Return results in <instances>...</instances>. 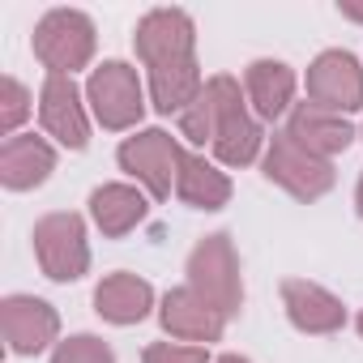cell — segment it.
<instances>
[{
  "instance_id": "25",
  "label": "cell",
  "mask_w": 363,
  "mask_h": 363,
  "mask_svg": "<svg viewBox=\"0 0 363 363\" xmlns=\"http://www.w3.org/2000/svg\"><path fill=\"white\" fill-rule=\"evenodd\" d=\"M214 363H252V359H244V354H218Z\"/></svg>"
},
{
  "instance_id": "14",
  "label": "cell",
  "mask_w": 363,
  "mask_h": 363,
  "mask_svg": "<svg viewBox=\"0 0 363 363\" xmlns=\"http://www.w3.org/2000/svg\"><path fill=\"white\" fill-rule=\"evenodd\" d=\"M56 171V145L35 133H18L0 141V184L9 193L43 189Z\"/></svg>"
},
{
  "instance_id": "9",
  "label": "cell",
  "mask_w": 363,
  "mask_h": 363,
  "mask_svg": "<svg viewBox=\"0 0 363 363\" xmlns=\"http://www.w3.org/2000/svg\"><path fill=\"white\" fill-rule=\"evenodd\" d=\"M308 103L333 116H354L363 111V65L354 60V52L329 48L308 65Z\"/></svg>"
},
{
  "instance_id": "8",
  "label": "cell",
  "mask_w": 363,
  "mask_h": 363,
  "mask_svg": "<svg viewBox=\"0 0 363 363\" xmlns=\"http://www.w3.org/2000/svg\"><path fill=\"white\" fill-rule=\"evenodd\" d=\"M179 158H184V145H179L167 128H141V133L124 137L120 150H116L120 171H128L154 201H167L175 193Z\"/></svg>"
},
{
  "instance_id": "2",
  "label": "cell",
  "mask_w": 363,
  "mask_h": 363,
  "mask_svg": "<svg viewBox=\"0 0 363 363\" xmlns=\"http://www.w3.org/2000/svg\"><path fill=\"white\" fill-rule=\"evenodd\" d=\"M179 137H189L193 145H210L223 167H252L265 158V128L248 107V94L231 73L206 77L201 94L189 103V111L179 116Z\"/></svg>"
},
{
  "instance_id": "7",
  "label": "cell",
  "mask_w": 363,
  "mask_h": 363,
  "mask_svg": "<svg viewBox=\"0 0 363 363\" xmlns=\"http://www.w3.org/2000/svg\"><path fill=\"white\" fill-rule=\"evenodd\" d=\"M261 171H265V179L269 184H278V189H286L295 201H320L333 184H337V171H333V162L329 158H316V154H308L286 128L282 133H274L269 137V145H265V158H261Z\"/></svg>"
},
{
  "instance_id": "27",
  "label": "cell",
  "mask_w": 363,
  "mask_h": 363,
  "mask_svg": "<svg viewBox=\"0 0 363 363\" xmlns=\"http://www.w3.org/2000/svg\"><path fill=\"white\" fill-rule=\"evenodd\" d=\"M359 137H363V128H359Z\"/></svg>"
},
{
  "instance_id": "15",
  "label": "cell",
  "mask_w": 363,
  "mask_h": 363,
  "mask_svg": "<svg viewBox=\"0 0 363 363\" xmlns=\"http://www.w3.org/2000/svg\"><path fill=\"white\" fill-rule=\"evenodd\" d=\"M295 90H299V77L286 60H252L244 69V94H248V107L257 120H278L286 111H295Z\"/></svg>"
},
{
  "instance_id": "5",
  "label": "cell",
  "mask_w": 363,
  "mask_h": 363,
  "mask_svg": "<svg viewBox=\"0 0 363 363\" xmlns=\"http://www.w3.org/2000/svg\"><path fill=\"white\" fill-rule=\"evenodd\" d=\"M86 103L107 133H128L145 116V86L128 60H103L86 77Z\"/></svg>"
},
{
  "instance_id": "26",
  "label": "cell",
  "mask_w": 363,
  "mask_h": 363,
  "mask_svg": "<svg viewBox=\"0 0 363 363\" xmlns=\"http://www.w3.org/2000/svg\"><path fill=\"white\" fill-rule=\"evenodd\" d=\"M354 329H359V337H363V312H359V316H354Z\"/></svg>"
},
{
  "instance_id": "10",
  "label": "cell",
  "mask_w": 363,
  "mask_h": 363,
  "mask_svg": "<svg viewBox=\"0 0 363 363\" xmlns=\"http://www.w3.org/2000/svg\"><path fill=\"white\" fill-rule=\"evenodd\" d=\"M0 329H5V346L22 359H35V354L60 346V312L39 295L0 299Z\"/></svg>"
},
{
  "instance_id": "6",
  "label": "cell",
  "mask_w": 363,
  "mask_h": 363,
  "mask_svg": "<svg viewBox=\"0 0 363 363\" xmlns=\"http://www.w3.org/2000/svg\"><path fill=\"white\" fill-rule=\"evenodd\" d=\"M35 240V261L43 278L52 282H77L90 274V240H86V218L73 210L43 214L30 231Z\"/></svg>"
},
{
  "instance_id": "4",
  "label": "cell",
  "mask_w": 363,
  "mask_h": 363,
  "mask_svg": "<svg viewBox=\"0 0 363 363\" xmlns=\"http://www.w3.org/2000/svg\"><path fill=\"white\" fill-rule=\"evenodd\" d=\"M35 60L48 69V77H73L77 69H86L94 60V48H99V35H94V22L90 13L82 9H48L35 26Z\"/></svg>"
},
{
  "instance_id": "1",
  "label": "cell",
  "mask_w": 363,
  "mask_h": 363,
  "mask_svg": "<svg viewBox=\"0 0 363 363\" xmlns=\"http://www.w3.org/2000/svg\"><path fill=\"white\" fill-rule=\"evenodd\" d=\"M133 48L145 65L154 111L179 120L206 86L197 65V22L184 9H150L133 30Z\"/></svg>"
},
{
  "instance_id": "22",
  "label": "cell",
  "mask_w": 363,
  "mask_h": 363,
  "mask_svg": "<svg viewBox=\"0 0 363 363\" xmlns=\"http://www.w3.org/2000/svg\"><path fill=\"white\" fill-rule=\"evenodd\" d=\"M141 363H214L210 346H189V342H150L141 350Z\"/></svg>"
},
{
  "instance_id": "24",
  "label": "cell",
  "mask_w": 363,
  "mask_h": 363,
  "mask_svg": "<svg viewBox=\"0 0 363 363\" xmlns=\"http://www.w3.org/2000/svg\"><path fill=\"white\" fill-rule=\"evenodd\" d=\"M354 214L363 218V171H359V184H354Z\"/></svg>"
},
{
  "instance_id": "12",
  "label": "cell",
  "mask_w": 363,
  "mask_h": 363,
  "mask_svg": "<svg viewBox=\"0 0 363 363\" xmlns=\"http://www.w3.org/2000/svg\"><path fill=\"white\" fill-rule=\"evenodd\" d=\"M158 325L167 337L189 342V346H210L227 333V316L214 303H206L193 286H171L158 299Z\"/></svg>"
},
{
  "instance_id": "19",
  "label": "cell",
  "mask_w": 363,
  "mask_h": 363,
  "mask_svg": "<svg viewBox=\"0 0 363 363\" xmlns=\"http://www.w3.org/2000/svg\"><path fill=\"white\" fill-rule=\"evenodd\" d=\"M286 133H291L308 154L329 158V162H333V154H342V150L359 137V133L346 124V116L320 111V107H312V103H295V111L286 116Z\"/></svg>"
},
{
  "instance_id": "20",
  "label": "cell",
  "mask_w": 363,
  "mask_h": 363,
  "mask_svg": "<svg viewBox=\"0 0 363 363\" xmlns=\"http://www.w3.org/2000/svg\"><path fill=\"white\" fill-rule=\"evenodd\" d=\"M52 363H116V350L99 333H69L52 350Z\"/></svg>"
},
{
  "instance_id": "17",
  "label": "cell",
  "mask_w": 363,
  "mask_h": 363,
  "mask_svg": "<svg viewBox=\"0 0 363 363\" xmlns=\"http://www.w3.org/2000/svg\"><path fill=\"white\" fill-rule=\"evenodd\" d=\"M154 303H158L154 286L128 269H116L94 286V312L107 325H141L154 312Z\"/></svg>"
},
{
  "instance_id": "11",
  "label": "cell",
  "mask_w": 363,
  "mask_h": 363,
  "mask_svg": "<svg viewBox=\"0 0 363 363\" xmlns=\"http://www.w3.org/2000/svg\"><path fill=\"white\" fill-rule=\"evenodd\" d=\"M39 124H43V133L56 145L86 150L90 145V103H86V90L73 77H43Z\"/></svg>"
},
{
  "instance_id": "13",
  "label": "cell",
  "mask_w": 363,
  "mask_h": 363,
  "mask_svg": "<svg viewBox=\"0 0 363 363\" xmlns=\"http://www.w3.org/2000/svg\"><path fill=\"white\" fill-rule=\"evenodd\" d=\"M282 312L308 337H329L346 329V303L329 286L308 282V278H282Z\"/></svg>"
},
{
  "instance_id": "16",
  "label": "cell",
  "mask_w": 363,
  "mask_h": 363,
  "mask_svg": "<svg viewBox=\"0 0 363 363\" xmlns=\"http://www.w3.org/2000/svg\"><path fill=\"white\" fill-rule=\"evenodd\" d=\"M150 214V193H141L137 184L111 179L90 193V223L107 235V240H124L128 231H137Z\"/></svg>"
},
{
  "instance_id": "23",
  "label": "cell",
  "mask_w": 363,
  "mask_h": 363,
  "mask_svg": "<svg viewBox=\"0 0 363 363\" xmlns=\"http://www.w3.org/2000/svg\"><path fill=\"white\" fill-rule=\"evenodd\" d=\"M337 13L350 22H363V5H350V0H337Z\"/></svg>"
},
{
  "instance_id": "3",
  "label": "cell",
  "mask_w": 363,
  "mask_h": 363,
  "mask_svg": "<svg viewBox=\"0 0 363 363\" xmlns=\"http://www.w3.org/2000/svg\"><path fill=\"white\" fill-rule=\"evenodd\" d=\"M184 286H193L206 303H214L227 320L244 312V274H240V252L227 231H214L193 244L184 261Z\"/></svg>"
},
{
  "instance_id": "21",
  "label": "cell",
  "mask_w": 363,
  "mask_h": 363,
  "mask_svg": "<svg viewBox=\"0 0 363 363\" xmlns=\"http://www.w3.org/2000/svg\"><path fill=\"white\" fill-rule=\"evenodd\" d=\"M35 111V94L18 82V77H5L0 82V133L5 137H18L22 120Z\"/></svg>"
},
{
  "instance_id": "18",
  "label": "cell",
  "mask_w": 363,
  "mask_h": 363,
  "mask_svg": "<svg viewBox=\"0 0 363 363\" xmlns=\"http://www.w3.org/2000/svg\"><path fill=\"white\" fill-rule=\"evenodd\" d=\"M231 193H235V184H231V175L218 162H210L206 154L184 150V158H179V179H175V197L179 201H184L189 210L214 214V210L231 206Z\"/></svg>"
}]
</instances>
